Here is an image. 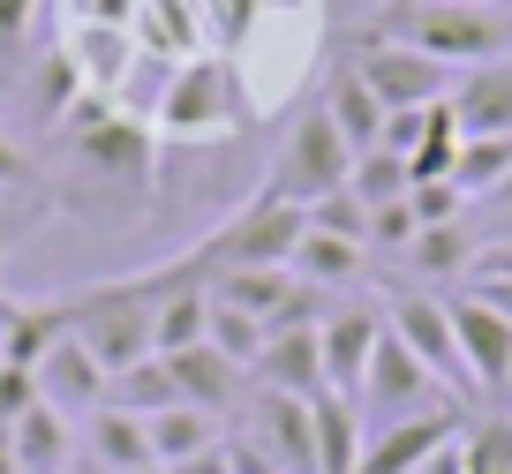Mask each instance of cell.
Segmentation results:
<instances>
[{
    "instance_id": "obj_1",
    "label": "cell",
    "mask_w": 512,
    "mask_h": 474,
    "mask_svg": "<svg viewBox=\"0 0 512 474\" xmlns=\"http://www.w3.org/2000/svg\"><path fill=\"white\" fill-rule=\"evenodd\" d=\"M362 38L430 53V61H445V68H482V61H505L512 31L497 23V8H482V0H392L384 16L362 23Z\"/></svg>"
},
{
    "instance_id": "obj_2",
    "label": "cell",
    "mask_w": 512,
    "mask_h": 474,
    "mask_svg": "<svg viewBox=\"0 0 512 474\" xmlns=\"http://www.w3.org/2000/svg\"><path fill=\"white\" fill-rule=\"evenodd\" d=\"M249 121V98H241V68L226 53L166 68L159 106H151V136L159 143H226Z\"/></svg>"
},
{
    "instance_id": "obj_3",
    "label": "cell",
    "mask_w": 512,
    "mask_h": 474,
    "mask_svg": "<svg viewBox=\"0 0 512 474\" xmlns=\"http://www.w3.org/2000/svg\"><path fill=\"white\" fill-rule=\"evenodd\" d=\"M61 143L113 189H136V196L159 189V136H151V121L121 113L113 98L76 91V106L61 113Z\"/></svg>"
},
{
    "instance_id": "obj_4",
    "label": "cell",
    "mask_w": 512,
    "mask_h": 474,
    "mask_svg": "<svg viewBox=\"0 0 512 474\" xmlns=\"http://www.w3.org/2000/svg\"><path fill=\"white\" fill-rule=\"evenodd\" d=\"M347 174H354V143L339 136V121L324 106H302L294 128H287V143H279V158H272V181H264V189L309 211L317 196L347 189Z\"/></svg>"
},
{
    "instance_id": "obj_5",
    "label": "cell",
    "mask_w": 512,
    "mask_h": 474,
    "mask_svg": "<svg viewBox=\"0 0 512 474\" xmlns=\"http://www.w3.org/2000/svg\"><path fill=\"white\" fill-rule=\"evenodd\" d=\"M302 226H309L302 204H287V196H272V189H256L226 226H211V234L196 241L189 264H196V271H204V264H287L294 241H302Z\"/></svg>"
},
{
    "instance_id": "obj_6",
    "label": "cell",
    "mask_w": 512,
    "mask_h": 474,
    "mask_svg": "<svg viewBox=\"0 0 512 474\" xmlns=\"http://www.w3.org/2000/svg\"><path fill=\"white\" fill-rule=\"evenodd\" d=\"M437 399H460V392H445V384H437L430 369L392 339V324H384L377 354H369V369H362V392H354V414H362L369 429H384V422H400V414L437 407Z\"/></svg>"
},
{
    "instance_id": "obj_7",
    "label": "cell",
    "mask_w": 512,
    "mask_h": 474,
    "mask_svg": "<svg viewBox=\"0 0 512 474\" xmlns=\"http://www.w3.org/2000/svg\"><path fill=\"white\" fill-rule=\"evenodd\" d=\"M384 324H392V339H400V347L415 354V362L430 369L445 392H460L467 407H475V384H467L460 332H452V301H445V294H400L392 309H384Z\"/></svg>"
},
{
    "instance_id": "obj_8",
    "label": "cell",
    "mask_w": 512,
    "mask_h": 474,
    "mask_svg": "<svg viewBox=\"0 0 512 474\" xmlns=\"http://www.w3.org/2000/svg\"><path fill=\"white\" fill-rule=\"evenodd\" d=\"M467 422H475V407H467V399H437V407H422V414H400V422L369 429L362 467H354V474H415L422 459H437Z\"/></svg>"
},
{
    "instance_id": "obj_9",
    "label": "cell",
    "mask_w": 512,
    "mask_h": 474,
    "mask_svg": "<svg viewBox=\"0 0 512 474\" xmlns=\"http://www.w3.org/2000/svg\"><path fill=\"white\" fill-rule=\"evenodd\" d=\"M241 437L264 444V452L279 459V474H317V399L249 384V399H241Z\"/></svg>"
},
{
    "instance_id": "obj_10",
    "label": "cell",
    "mask_w": 512,
    "mask_h": 474,
    "mask_svg": "<svg viewBox=\"0 0 512 474\" xmlns=\"http://www.w3.org/2000/svg\"><path fill=\"white\" fill-rule=\"evenodd\" d=\"M354 68H362V83L377 91L384 113L437 106V98H452V83H460V68L430 61V53H407V46H384V38H354Z\"/></svg>"
},
{
    "instance_id": "obj_11",
    "label": "cell",
    "mask_w": 512,
    "mask_h": 474,
    "mask_svg": "<svg viewBox=\"0 0 512 474\" xmlns=\"http://www.w3.org/2000/svg\"><path fill=\"white\" fill-rule=\"evenodd\" d=\"M445 301H452V332H460V362H467L475 399H512V316L490 309L475 286Z\"/></svg>"
},
{
    "instance_id": "obj_12",
    "label": "cell",
    "mask_w": 512,
    "mask_h": 474,
    "mask_svg": "<svg viewBox=\"0 0 512 474\" xmlns=\"http://www.w3.org/2000/svg\"><path fill=\"white\" fill-rule=\"evenodd\" d=\"M128 38H136V53L159 68H181V61H204L211 46V16L204 0H136V16H128Z\"/></svg>"
},
{
    "instance_id": "obj_13",
    "label": "cell",
    "mask_w": 512,
    "mask_h": 474,
    "mask_svg": "<svg viewBox=\"0 0 512 474\" xmlns=\"http://www.w3.org/2000/svg\"><path fill=\"white\" fill-rule=\"evenodd\" d=\"M377 339H384V309H369V301H332L324 324H317L324 392H339V399L362 392V369H369V354H377Z\"/></svg>"
},
{
    "instance_id": "obj_14",
    "label": "cell",
    "mask_w": 512,
    "mask_h": 474,
    "mask_svg": "<svg viewBox=\"0 0 512 474\" xmlns=\"http://www.w3.org/2000/svg\"><path fill=\"white\" fill-rule=\"evenodd\" d=\"M31 384H38V399H46V407L68 414V422H76V414H91V407H106V392H113V377L98 369V354L83 347L76 332H61L46 354H38Z\"/></svg>"
},
{
    "instance_id": "obj_15",
    "label": "cell",
    "mask_w": 512,
    "mask_h": 474,
    "mask_svg": "<svg viewBox=\"0 0 512 474\" xmlns=\"http://www.w3.org/2000/svg\"><path fill=\"white\" fill-rule=\"evenodd\" d=\"M68 61H76V83L91 98H121L136 83V38L128 23H68Z\"/></svg>"
},
{
    "instance_id": "obj_16",
    "label": "cell",
    "mask_w": 512,
    "mask_h": 474,
    "mask_svg": "<svg viewBox=\"0 0 512 474\" xmlns=\"http://www.w3.org/2000/svg\"><path fill=\"white\" fill-rule=\"evenodd\" d=\"M174 362V384H181V407H204V414H241V399H249V369L241 362H226L211 339H196V347H181V354H166Z\"/></svg>"
},
{
    "instance_id": "obj_17",
    "label": "cell",
    "mask_w": 512,
    "mask_h": 474,
    "mask_svg": "<svg viewBox=\"0 0 512 474\" xmlns=\"http://www.w3.org/2000/svg\"><path fill=\"white\" fill-rule=\"evenodd\" d=\"M249 384H272V392L317 399V392H324V347H317V324H279V332H264V354H256Z\"/></svg>"
},
{
    "instance_id": "obj_18",
    "label": "cell",
    "mask_w": 512,
    "mask_h": 474,
    "mask_svg": "<svg viewBox=\"0 0 512 474\" xmlns=\"http://www.w3.org/2000/svg\"><path fill=\"white\" fill-rule=\"evenodd\" d=\"M445 106L460 121V136H512V53L482 61V68H460Z\"/></svg>"
},
{
    "instance_id": "obj_19",
    "label": "cell",
    "mask_w": 512,
    "mask_h": 474,
    "mask_svg": "<svg viewBox=\"0 0 512 474\" xmlns=\"http://www.w3.org/2000/svg\"><path fill=\"white\" fill-rule=\"evenodd\" d=\"M482 226H467V219H437V226H422L415 241H407V271L415 279H437V286H452V279H475V264H482Z\"/></svg>"
},
{
    "instance_id": "obj_20",
    "label": "cell",
    "mask_w": 512,
    "mask_h": 474,
    "mask_svg": "<svg viewBox=\"0 0 512 474\" xmlns=\"http://www.w3.org/2000/svg\"><path fill=\"white\" fill-rule=\"evenodd\" d=\"M83 459H98L106 474H136V467H159L151 459V422L144 414H128V407H91L83 414Z\"/></svg>"
},
{
    "instance_id": "obj_21",
    "label": "cell",
    "mask_w": 512,
    "mask_h": 474,
    "mask_svg": "<svg viewBox=\"0 0 512 474\" xmlns=\"http://www.w3.org/2000/svg\"><path fill=\"white\" fill-rule=\"evenodd\" d=\"M8 444H16L23 474H68L76 467V429H68V414L46 407V399H31V407L8 422Z\"/></svg>"
},
{
    "instance_id": "obj_22",
    "label": "cell",
    "mask_w": 512,
    "mask_h": 474,
    "mask_svg": "<svg viewBox=\"0 0 512 474\" xmlns=\"http://www.w3.org/2000/svg\"><path fill=\"white\" fill-rule=\"evenodd\" d=\"M287 271H294V279H309V286H324V294H332V286H362L369 249H362V241H347V234H324V226H302Z\"/></svg>"
},
{
    "instance_id": "obj_23",
    "label": "cell",
    "mask_w": 512,
    "mask_h": 474,
    "mask_svg": "<svg viewBox=\"0 0 512 474\" xmlns=\"http://www.w3.org/2000/svg\"><path fill=\"white\" fill-rule=\"evenodd\" d=\"M317 106L339 121V136L354 143V158L377 151V136H384V106H377V91L362 83V68H354V61H347V68H332V83H324Z\"/></svg>"
},
{
    "instance_id": "obj_24",
    "label": "cell",
    "mask_w": 512,
    "mask_h": 474,
    "mask_svg": "<svg viewBox=\"0 0 512 474\" xmlns=\"http://www.w3.org/2000/svg\"><path fill=\"white\" fill-rule=\"evenodd\" d=\"M151 422V459L159 467H181V459H204V452H219V414H204V407H166V414H144Z\"/></svg>"
},
{
    "instance_id": "obj_25",
    "label": "cell",
    "mask_w": 512,
    "mask_h": 474,
    "mask_svg": "<svg viewBox=\"0 0 512 474\" xmlns=\"http://www.w3.org/2000/svg\"><path fill=\"white\" fill-rule=\"evenodd\" d=\"M362 444H369V429L354 414V399L317 392V474H354L362 467Z\"/></svg>"
},
{
    "instance_id": "obj_26",
    "label": "cell",
    "mask_w": 512,
    "mask_h": 474,
    "mask_svg": "<svg viewBox=\"0 0 512 474\" xmlns=\"http://www.w3.org/2000/svg\"><path fill=\"white\" fill-rule=\"evenodd\" d=\"M113 407H128V414H166V407H181V384H174V362L166 354H144L136 369H121L113 377Z\"/></svg>"
},
{
    "instance_id": "obj_27",
    "label": "cell",
    "mask_w": 512,
    "mask_h": 474,
    "mask_svg": "<svg viewBox=\"0 0 512 474\" xmlns=\"http://www.w3.org/2000/svg\"><path fill=\"white\" fill-rule=\"evenodd\" d=\"M505 174H512V136H460V158H452L460 196H490Z\"/></svg>"
},
{
    "instance_id": "obj_28",
    "label": "cell",
    "mask_w": 512,
    "mask_h": 474,
    "mask_svg": "<svg viewBox=\"0 0 512 474\" xmlns=\"http://www.w3.org/2000/svg\"><path fill=\"white\" fill-rule=\"evenodd\" d=\"M211 347L226 354V362H241V369H256V354H264V316H249V309H234V301H211Z\"/></svg>"
},
{
    "instance_id": "obj_29",
    "label": "cell",
    "mask_w": 512,
    "mask_h": 474,
    "mask_svg": "<svg viewBox=\"0 0 512 474\" xmlns=\"http://www.w3.org/2000/svg\"><path fill=\"white\" fill-rule=\"evenodd\" d=\"M460 452H467V474H512V414H475Z\"/></svg>"
},
{
    "instance_id": "obj_30",
    "label": "cell",
    "mask_w": 512,
    "mask_h": 474,
    "mask_svg": "<svg viewBox=\"0 0 512 474\" xmlns=\"http://www.w3.org/2000/svg\"><path fill=\"white\" fill-rule=\"evenodd\" d=\"M347 189L362 196V204H392V196H407V158L400 151H362L354 158Z\"/></svg>"
},
{
    "instance_id": "obj_31",
    "label": "cell",
    "mask_w": 512,
    "mask_h": 474,
    "mask_svg": "<svg viewBox=\"0 0 512 474\" xmlns=\"http://www.w3.org/2000/svg\"><path fill=\"white\" fill-rule=\"evenodd\" d=\"M309 226H324V234H347V241H362V249H369V204H362L354 189L317 196V204H309Z\"/></svg>"
},
{
    "instance_id": "obj_32",
    "label": "cell",
    "mask_w": 512,
    "mask_h": 474,
    "mask_svg": "<svg viewBox=\"0 0 512 474\" xmlns=\"http://www.w3.org/2000/svg\"><path fill=\"white\" fill-rule=\"evenodd\" d=\"M415 234H422V219H415V204H407V196H392V204H369V249L400 256Z\"/></svg>"
},
{
    "instance_id": "obj_33",
    "label": "cell",
    "mask_w": 512,
    "mask_h": 474,
    "mask_svg": "<svg viewBox=\"0 0 512 474\" xmlns=\"http://www.w3.org/2000/svg\"><path fill=\"white\" fill-rule=\"evenodd\" d=\"M422 136H430V106L384 113V136H377V151H400V158H415V151H422Z\"/></svg>"
},
{
    "instance_id": "obj_34",
    "label": "cell",
    "mask_w": 512,
    "mask_h": 474,
    "mask_svg": "<svg viewBox=\"0 0 512 474\" xmlns=\"http://www.w3.org/2000/svg\"><path fill=\"white\" fill-rule=\"evenodd\" d=\"M38 399V384H31V369H16V362H0V429L16 422L23 407Z\"/></svg>"
},
{
    "instance_id": "obj_35",
    "label": "cell",
    "mask_w": 512,
    "mask_h": 474,
    "mask_svg": "<svg viewBox=\"0 0 512 474\" xmlns=\"http://www.w3.org/2000/svg\"><path fill=\"white\" fill-rule=\"evenodd\" d=\"M31 16H38V0H0V53H23Z\"/></svg>"
},
{
    "instance_id": "obj_36",
    "label": "cell",
    "mask_w": 512,
    "mask_h": 474,
    "mask_svg": "<svg viewBox=\"0 0 512 474\" xmlns=\"http://www.w3.org/2000/svg\"><path fill=\"white\" fill-rule=\"evenodd\" d=\"M136 0H68V23H128Z\"/></svg>"
},
{
    "instance_id": "obj_37",
    "label": "cell",
    "mask_w": 512,
    "mask_h": 474,
    "mask_svg": "<svg viewBox=\"0 0 512 474\" xmlns=\"http://www.w3.org/2000/svg\"><path fill=\"white\" fill-rule=\"evenodd\" d=\"M23 181H31V158L16 136H0V189H23Z\"/></svg>"
},
{
    "instance_id": "obj_38",
    "label": "cell",
    "mask_w": 512,
    "mask_h": 474,
    "mask_svg": "<svg viewBox=\"0 0 512 474\" xmlns=\"http://www.w3.org/2000/svg\"><path fill=\"white\" fill-rule=\"evenodd\" d=\"M475 294L490 301V309H505V316H512V279H505V271H482V279H475Z\"/></svg>"
},
{
    "instance_id": "obj_39",
    "label": "cell",
    "mask_w": 512,
    "mask_h": 474,
    "mask_svg": "<svg viewBox=\"0 0 512 474\" xmlns=\"http://www.w3.org/2000/svg\"><path fill=\"white\" fill-rule=\"evenodd\" d=\"M460 437H467V429H460ZM460 437H452V444H445L437 459H422L415 474H467V452H460Z\"/></svg>"
},
{
    "instance_id": "obj_40",
    "label": "cell",
    "mask_w": 512,
    "mask_h": 474,
    "mask_svg": "<svg viewBox=\"0 0 512 474\" xmlns=\"http://www.w3.org/2000/svg\"><path fill=\"white\" fill-rule=\"evenodd\" d=\"M482 271H505V279H512V241H490V249H482V264H475V279H482Z\"/></svg>"
},
{
    "instance_id": "obj_41",
    "label": "cell",
    "mask_w": 512,
    "mask_h": 474,
    "mask_svg": "<svg viewBox=\"0 0 512 474\" xmlns=\"http://www.w3.org/2000/svg\"><path fill=\"white\" fill-rule=\"evenodd\" d=\"M490 241H512V204H497V211H490ZM490 241H482V249H490Z\"/></svg>"
},
{
    "instance_id": "obj_42",
    "label": "cell",
    "mask_w": 512,
    "mask_h": 474,
    "mask_svg": "<svg viewBox=\"0 0 512 474\" xmlns=\"http://www.w3.org/2000/svg\"><path fill=\"white\" fill-rule=\"evenodd\" d=\"M0 474H23V467H16V444H8V429H0Z\"/></svg>"
},
{
    "instance_id": "obj_43",
    "label": "cell",
    "mask_w": 512,
    "mask_h": 474,
    "mask_svg": "<svg viewBox=\"0 0 512 474\" xmlns=\"http://www.w3.org/2000/svg\"><path fill=\"white\" fill-rule=\"evenodd\" d=\"M68 474H106V467H98V459H76V467H68Z\"/></svg>"
},
{
    "instance_id": "obj_44",
    "label": "cell",
    "mask_w": 512,
    "mask_h": 474,
    "mask_svg": "<svg viewBox=\"0 0 512 474\" xmlns=\"http://www.w3.org/2000/svg\"><path fill=\"white\" fill-rule=\"evenodd\" d=\"M136 474H166V467H136Z\"/></svg>"
},
{
    "instance_id": "obj_45",
    "label": "cell",
    "mask_w": 512,
    "mask_h": 474,
    "mask_svg": "<svg viewBox=\"0 0 512 474\" xmlns=\"http://www.w3.org/2000/svg\"><path fill=\"white\" fill-rule=\"evenodd\" d=\"M482 8H490V0H482Z\"/></svg>"
}]
</instances>
